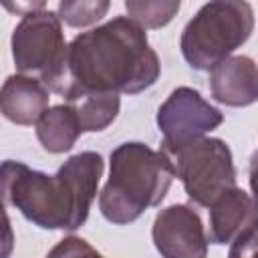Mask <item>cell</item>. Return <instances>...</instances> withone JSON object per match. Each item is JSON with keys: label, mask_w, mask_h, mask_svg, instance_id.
Masks as SVG:
<instances>
[{"label": "cell", "mask_w": 258, "mask_h": 258, "mask_svg": "<svg viewBox=\"0 0 258 258\" xmlns=\"http://www.w3.org/2000/svg\"><path fill=\"white\" fill-rule=\"evenodd\" d=\"M67 105L75 113L81 131H103L107 129L119 115L121 99L117 93H101L81 89L77 85H69L62 93Z\"/></svg>", "instance_id": "cell-12"}, {"label": "cell", "mask_w": 258, "mask_h": 258, "mask_svg": "<svg viewBox=\"0 0 258 258\" xmlns=\"http://www.w3.org/2000/svg\"><path fill=\"white\" fill-rule=\"evenodd\" d=\"M222 121V111L204 101L196 89L177 87L157 109V127L163 133L161 151L187 145L220 127Z\"/></svg>", "instance_id": "cell-7"}, {"label": "cell", "mask_w": 258, "mask_h": 258, "mask_svg": "<svg viewBox=\"0 0 258 258\" xmlns=\"http://www.w3.org/2000/svg\"><path fill=\"white\" fill-rule=\"evenodd\" d=\"M81 133L83 131L79 127V121L69 105L50 107L36 121V137L48 153L69 151Z\"/></svg>", "instance_id": "cell-13"}, {"label": "cell", "mask_w": 258, "mask_h": 258, "mask_svg": "<svg viewBox=\"0 0 258 258\" xmlns=\"http://www.w3.org/2000/svg\"><path fill=\"white\" fill-rule=\"evenodd\" d=\"M254 30L248 2L216 0L204 4L181 32V54L189 67L210 71L242 46Z\"/></svg>", "instance_id": "cell-4"}, {"label": "cell", "mask_w": 258, "mask_h": 258, "mask_svg": "<svg viewBox=\"0 0 258 258\" xmlns=\"http://www.w3.org/2000/svg\"><path fill=\"white\" fill-rule=\"evenodd\" d=\"M103 167V157L95 151L69 157L54 175L6 159L0 163V204L16 208L44 230L73 232L89 218Z\"/></svg>", "instance_id": "cell-1"}, {"label": "cell", "mask_w": 258, "mask_h": 258, "mask_svg": "<svg viewBox=\"0 0 258 258\" xmlns=\"http://www.w3.org/2000/svg\"><path fill=\"white\" fill-rule=\"evenodd\" d=\"M46 258H103V256L89 242H85L83 238L69 236V238H62L48 252Z\"/></svg>", "instance_id": "cell-16"}, {"label": "cell", "mask_w": 258, "mask_h": 258, "mask_svg": "<svg viewBox=\"0 0 258 258\" xmlns=\"http://www.w3.org/2000/svg\"><path fill=\"white\" fill-rule=\"evenodd\" d=\"M151 238L161 258H208L202 218L187 204H173L155 216Z\"/></svg>", "instance_id": "cell-8"}, {"label": "cell", "mask_w": 258, "mask_h": 258, "mask_svg": "<svg viewBox=\"0 0 258 258\" xmlns=\"http://www.w3.org/2000/svg\"><path fill=\"white\" fill-rule=\"evenodd\" d=\"M14 250V232L10 226V218L4 210V204H0V258H10Z\"/></svg>", "instance_id": "cell-18"}, {"label": "cell", "mask_w": 258, "mask_h": 258, "mask_svg": "<svg viewBox=\"0 0 258 258\" xmlns=\"http://www.w3.org/2000/svg\"><path fill=\"white\" fill-rule=\"evenodd\" d=\"M48 89L28 75H10L0 87V113L16 125H32L48 109Z\"/></svg>", "instance_id": "cell-11"}, {"label": "cell", "mask_w": 258, "mask_h": 258, "mask_svg": "<svg viewBox=\"0 0 258 258\" xmlns=\"http://www.w3.org/2000/svg\"><path fill=\"white\" fill-rule=\"evenodd\" d=\"M163 153L173 167V175L181 179L189 200L198 206L210 208L224 191L236 187L232 151L218 137H200Z\"/></svg>", "instance_id": "cell-6"}, {"label": "cell", "mask_w": 258, "mask_h": 258, "mask_svg": "<svg viewBox=\"0 0 258 258\" xmlns=\"http://www.w3.org/2000/svg\"><path fill=\"white\" fill-rule=\"evenodd\" d=\"M71 83L101 93H141L159 77V58L145 30L129 16H117L81 32L67 50Z\"/></svg>", "instance_id": "cell-2"}, {"label": "cell", "mask_w": 258, "mask_h": 258, "mask_svg": "<svg viewBox=\"0 0 258 258\" xmlns=\"http://www.w3.org/2000/svg\"><path fill=\"white\" fill-rule=\"evenodd\" d=\"M252 226H256L252 196L240 187H232L210 206V232L206 238L212 244H230Z\"/></svg>", "instance_id": "cell-10"}, {"label": "cell", "mask_w": 258, "mask_h": 258, "mask_svg": "<svg viewBox=\"0 0 258 258\" xmlns=\"http://www.w3.org/2000/svg\"><path fill=\"white\" fill-rule=\"evenodd\" d=\"M173 177L163 151L139 141L121 143L111 151L109 181L99 196L101 214L113 224L135 222L147 208L161 204Z\"/></svg>", "instance_id": "cell-3"}, {"label": "cell", "mask_w": 258, "mask_h": 258, "mask_svg": "<svg viewBox=\"0 0 258 258\" xmlns=\"http://www.w3.org/2000/svg\"><path fill=\"white\" fill-rule=\"evenodd\" d=\"M179 0H127L125 8L129 12V18L137 22L141 28H161L165 26L177 12H179Z\"/></svg>", "instance_id": "cell-14"}, {"label": "cell", "mask_w": 258, "mask_h": 258, "mask_svg": "<svg viewBox=\"0 0 258 258\" xmlns=\"http://www.w3.org/2000/svg\"><path fill=\"white\" fill-rule=\"evenodd\" d=\"M12 58L20 75H36L38 81L58 95L71 85L67 42L58 14L40 8L26 12L12 32Z\"/></svg>", "instance_id": "cell-5"}, {"label": "cell", "mask_w": 258, "mask_h": 258, "mask_svg": "<svg viewBox=\"0 0 258 258\" xmlns=\"http://www.w3.org/2000/svg\"><path fill=\"white\" fill-rule=\"evenodd\" d=\"M212 97L228 107H248L258 99V71L250 56H228L210 69Z\"/></svg>", "instance_id": "cell-9"}, {"label": "cell", "mask_w": 258, "mask_h": 258, "mask_svg": "<svg viewBox=\"0 0 258 258\" xmlns=\"http://www.w3.org/2000/svg\"><path fill=\"white\" fill-rule=\"evenodd\" d=\"M109 10L107 0H81V2H69L62 0L58 4V18L64 20L69 26H89L97 20H101Z\"/></svg>", "instance_id": "cell-15"}, {"label": "cell", "mask_w": 258, "mask_h": 258, "mask_svg": "<svg viewBox=\"0 0 258 258\" xmlns=\"http://www.w3.org/2000/svg\"><path fill=\"white\" fill-rule=\"evenodd\" d=\"M256 226L244 230L240 236L232 240L230 256L228 258H256Z\"/></svg>", "instance_id": "cell-17"}]
</instances>
